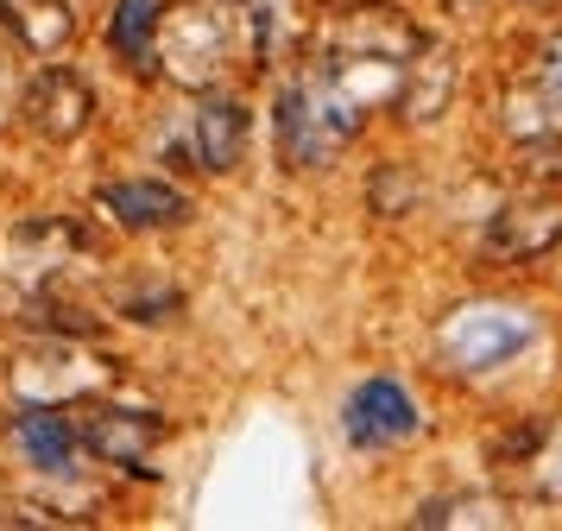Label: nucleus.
Here are the masks:
<instances>
[{
	"label": "nucleus",
	"instance_id": "nucleus-1",
	"mask_svg": "<svg viewBox=\"0 0 562 531\" xmlns=\"http://www.w3.org/2000/svg\"><path fill=\"white\" fill-rule=\"evenodd\" d=\"M360 121H367V101L329 64H310L279 96V158L297 165V172H316V165H329L335 152L355 140Z\"/></svg>",
	"mask_w": 562,
	"mask_h": 531
},
{
	"label": "nucleus",
	"instance_id": "nucleus-2",
	"mask_svg": "<svg viewBox=\"0 0 562 531\" xmlns=\"http://www.w3.org/2000/svg\"><path fill=\"white\" fill-rule=\"evenodd\" d=\"M20 121H26L38 140H52V146L82 140L89 121H95V89H89V76L70 70V64L32 70L26 82H20Z\"/></svg>",
	"mask_w": 562,
	"mask_h": 531
},
{
	"label": "nucleus",
	"instance_id": "nucleus-3",
	"mask_svg": "<svg viewBox=\"0 0 562 531\" xmlns=\"http://www.w3.org/2000/svg\"><path fill=\"white\" fill-rule=\"evenodd\" d=\"M531 335H537V323L525 310H512V303H468V310H456L442 323V354L456 361L461 374H486V367L512 361Z\"/></svg>",
	"mask_w": 562,
	"mask_h": 531
},
{
	"label": "nucleus",
	"instance_id": "nucleus-4",
	"mask_svg": "<svg viewBox=\"0 0 562 531\" xmlns=\"http://www.w3.org/2000/svg\"><path fill=\"white\" fill-rule=\"evenodd\" d=\"M562 247V190H525L512 197L481 234V253L493 266H525Z\"/></svg>",
	"mask_w": 562,
	"mask_h": 531
},
{
	"label": "nucleus",
	"instance_id": "nucleus-5",
	"mask_svg": "<svg viewBox=\"0 0 562 531\" xmlns=\"http://www.w3.org/2000/svg\"><path fill=\"white\" fill-rule=\"evenodd\" d=\"M77 443L108 468H139L146 455L165 443V418L158 411H133V405H77Z\"/></svg>",
	"mask_w": 562,
	"mask_h": 531
},
{
	"label": "nucleus",
	"instance_id": "nucleus-6",
	"mask_svg": "<svg viewBox=\"0 0 562 531\" xmlns=\"http://www.w3.org/2000/svg\"><path fill=\"white\" fill-rule=\"evenodd\" d=\"M228 7L234 0H215V7H183L178 20L158 25V57H171V70L183 82H209V76H222L228 64Z\"/></svg>",
	"mask_w": 562,
	"mask_h": 531
},
{
	"label": "nucleus",
	"instance_id": "nucleus-7",
	"mask_svg": "<svg viewBox=\"0 0 562 531\" xmlns=\"http://www.w3.org/2000/svg\"><path fill=\"white\" fill-rule=\"evenodd\" d=\"M341 424H348V436H355L360 450H392V443H405L424 418H417V405H411V392L398 379H367L355 399H348Z\"/></svg>",
	"mask_w": 562,
	"mask_h": 531
},
{
	"label": "nucleus",
	"instance_id": "nucleus-8",
	"mask_svg": "<svg viewBox=\"0 0 562 531\" xmlns=\"http://www.w3.org/2000/svg\"><path fill=\"white\" fill-rule=\"evenodd\" d=\"M190 158L203 172H234L247 158V108L240 96H203L190 114Z\"/></svg>",
	"mask_w": 562,
	"mask_h": 531
},
{
	"label": "nucleus",
	"instance_id": "nucleus-9",
	"mask_svg": "<svg viewBox=\"0 0 562 531\" xmlns=\"http://www.w3.org/2000/svg\"><path fill=\"white\" fill-rule=\"evenodd\" d=\"M102 209H108L121 228H133V234H158V228L190 222V197H183V190H171V184H158V177L108 184V190H102Z\"/></svg>",
	"mask_w": 562,
	"mask_h": 531
},
{
	"label": "nucleus",
	"instance_id": "nucleus-10",
	"mask_svg": "<svg viewBox=\"0 0 562 531\" xmlns=\"http://www.w3.org/2000/svg\"><path fill=\"white\" fill-rule=\"evenodd\" d=\"M449 89H456V57L424 38L417 57L405 64V76H398V96H392V101H398V114H405V121H436V114L449 108Z\"/></svg>",
	"mask_w": 562,
	"mask_h": 531
},
{
	"label": "nucleus",
	"instance_id": "nucleus-11",
	"mask_svg": "<svg viewBox=\"0 0 562 531\" xmlns=\"http://www.w3.org/2000/svg\"><path fill=\"white\" fill-rule=\"evenodd\" d=\"M158 25H165V7H158V0H121V7H114L108 51H114L121 70L158 76Z\"/></svg>",
	"mask_w": 562,
	"mask_h": 531
},
{
	"label": "nucleus",
	"instance_id": "nucleus-12",
	"mask_svg": "<svg viewBox=\"0 0 562 531\" xmlns=\"http://www.w3.org/2000/svg\"><path fill=\"white\" fill-rule=\"evenodd\" d=\"M13 436H20V450H26L32 468H45V475H64L70 462H77V424L70 418H57L52 405H26L20 418H13Z\"/></svg>",
	"mask_w": 562,
	"mask_h": 531
},
{
	"label": "nucleus",
	"instance_id": "nucleus-13",
	"mask_svg": "<svg viewBox=\"0 0 562 531\" xmlns=\"http://www.w3.org/2000/svg\"><path fill=\"white\" fill-rule=\"evenodd\" d=\"M0 20L20 32V45H32L38 57H57V51L77 38V20L64 0H0Z\"/></svg>",
	"mask_w": 562,
	"mask_h": 531
},
{
	"label": "nucleus",
	"instance_id": "nucleus-14",
	"mask_svg": "<svg viewBox=\"0 0 562 531\" xmlns=\"http://www.w3.org/2000/svg\"><path fill=\"white\" fill-rule=\"evenodd\" d=\"M537 114H531V133H543V126H562V32L557 38H543V51H537ZM525 133V140H531Z\"/></svg>",
	"mask_w": 562,
	"mask_h": 531
},
{
	"label": "nucleus",
	"instance_id": "nucleus-15",
	"mask_svg": "<svg viewBox=\"0 0 562 531\" xmlns=\"http://www.w3.org/2000/svg\"><path fill=\"white\" fill-rule=\"evenodd\" d=\"M518 172L531 184H562V126H543L518 146Z\"/></svg>",
	"mask_w": 562,
	"mask_h": 531
},
{
	"label": "nucleus",
	"instance_id": "nucleus-16",
	"mask_svg": "<svg viewBox=\"0 0 562 531\" xmlns=\"http://www.w3.org/2000/svg\"><path fill=\"white\" fill-rule=\"evenodd\" d=\"M417 526H506V512L493 500H430L424 512H417Z\"/></svg>",
	"mask_w": 562,
	"mask_h": 531
},
{
	"label": "nucleus",
	"instance_id": "nucleus-17",
	"mask_svg": "<svg viewBox=\"0 0 562 531\" xmlns=\"http://www.w3.org/2000/svg\"><path fill=\"white\" fill-rule=\"evenodd\" d=\"M531 468H537V494H543V500H562V418L537 436Z\"/></svg>",
	"mask_w": 562,
	"mask_h": 531
},
{
	"label": "nucleus",
	"instance_id": "nucleus-18",
	"mask_svg": "<svg viewBox=\"0 0 562 531\" xmlns=\"http://www.w3.org/2000/svg\"><path fill=\"white\" fill-rule=\"evenodd\" d=\"M7 108H20V89H13V57L0 45V121H7Z\"/></svg>",
	"mask_w": 562,
	"mask_h": 531
},
{
	"label": "nucleus",
	"instance_id": "nucleus-19",
	"mask_svg": "<svg viewBox=\"0 0 562 531\" xmlns=\"http://www.w3.org/2000/svg\"><path fill=\"white\" fill-rule=\"evenodd\" d=\"M442 7H449V13H481L486 0H442Z\"/></svg>",
	"mask_w": 562,
	"mask_h": 531
},
{
	"label": "nucleus",
	"instance_id": "nucleus-20",
	"mask_svg": "<svg viewBox=\"0 0 562 531\" xmlns=\"http://www.w3.org/2000/svg\"><path fill=\"white\" fill-rule=\"evenodd\" d=\"M525 7H557V0H525Z\"/></svg>",
	"mask_w": 562,
	"mask_h": 531
}]
</instances>
